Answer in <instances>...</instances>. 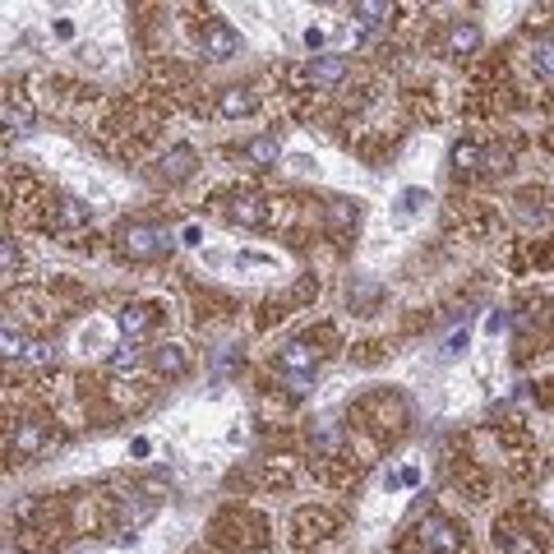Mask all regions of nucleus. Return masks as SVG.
<instances>
[{
  "label": "nucleus",
  "mask_w": 554,
  "mask_h": 554,
  "mask_svg": "<svg viewBox=\"0 0 554 554\" xmlns=\"http://www.w3.org/2000/svg\"><path fill=\"white\" fill-rule=\"evenodd\" d=\"M171 231L157 227V222H121L116 227V254L121 259H134V264H148V259H162V254H171Z\"/></svg>",
  "instance_id": "f257e3e1"
},
{
  "label": "nucleus",
  "mask_w": 554,
  "mask_h": 554,
  "mask_svg": "<svg viewBox=\"0 0 554 554\" xmlns=\"http://www.w3.org/2000/svg\"><path fill=\"white\" fill-rule=\"evenodd\" d=\"M448 162H453V176H476V171L485 167V148L476 144V139H462V144H453V157H448Z\"/></svg>",
  "instance_id": "f3484780"
},
{
  "label": "nucleus",
  "mask_w": 554,
  "mask_h": 554,
  "mask_svg": "<svg viewBox=\"0 0 554 554\" xmlns=\"http://www.w3.org/2000/svg\"><path fill=\"white\" fill-rule=\"evenodd\" d=\"M310 444L319 448V453H338V444H342V425L333 421V416H324V421L310 430Z\"/></svg>",
  "instance_id": "4be33fe9"
},
{
  "label": "nucleus",
  "mask_w": 554,
  "mask_h": 554,
  "mask_svg": "<svg viewBox=\"0 0 554 554\" xmlns=\"http://www.w3.org/2000/svg\"><path fill=\"white\" fill-rule=\"evenodd\" d=\"M134 365H139V351L134 347H121L116 356H111V370H134Z\"/></svg>",
  "instance_id": "a878e982"
},
{
  "label": "nucleus",
  "mask_w": 554,
  "mask_h": 554,
  "mask_svg": "<svg viewBox=\"0 0 554 554\" xmlns=\"http://www.w3.org/2000/svg\"><path fill=\"white\" fill-rule=\"evenodd\" d=\"M485 328H490V333H504V328H508V314H490V324H485Z\"/></svg>",
  "instance_id": "c85d7f7f"
},
{
  "label": "nucleus",
  "mask_w": 554,
  "mask_h": 554,
  "mask_svg": "<svg viewBox=\"0 0 554 554\" xmlns=\"http://www.w3.org/2000/svg\"><path fill=\"white\" fill-rule=\"evenodd\" d=\"M199 47H204L208 61H231V56H241V33H236L227 19H204Z\"/></svg>",
  "instance_id": "20e7f679"
},
{
  "label": "nucleus",
  "mask_w": 554,
  "mask_h": 554,
  "mask_svg": "<svg viewBox=\"0 0 554 554\" xmlns=\"http://www.w3.org/2000/svg\"><path fill=\"white\" fill-rule=\"evenodd\" d=\"M148 518H153V499H144V494H125L121 504H116V541H130Z\"/></svg>",
  "instance_id": "6e6552de"
},
{
  "label": "nucleus",
  "mask_w": 554,
  "mask_h": 554,
  "mask_svg": "<svg viewBox=\"0 0 554 554\" xmlns=\"http://www.w3.org/2000/svg\"><path fill=\"white\" fill-rule=\"evenodd\" d=\"M421 204H430V194L425 190H402V199H398V213L407 217V213H416Z\"/></svg>",
  "instance_id": "393cba45"
},
{
  "label": "nucleus",
  "mask_w": 554,
  "mask_h": 554,
  "mask_svg": "<svg viewBox=\"0 0 554 554\" xmlns=\"http://www.w3.org/2000/svg\"><path fill=\"white\" fill-rule=\"evenodd\" d=\"M153 370L162 374V379H185V374H190V356H185V347L167 342V347L153 351Z\"/></svg>",
  "instance_id": "2eb2a0df"
},
{
  "label": "nucleus",
  "mask_w": 554,
  "mask_h": 554,
  "mask_svg": "<svg viewBox=\"0 0 554 554\" xmlns=\"http://www.w3.org/2000/svg\"><path fill=\"white\" fill-rule=\"evenodd\" d=\"M305 47H324V33H319V28H310V33H305Z\"/></svg>",
  "instance_id": "c756f323"
},
{
  "label": "nucleus",
  "mask_w": 554,
  "mask_h": 554,
  "mask_svg": "<svg viewBox=\"0 0 554 554\" xmlns=\"http://www.w3.org/2000/svg\"><path fill=\"white\" fill-rule=\"evenodd\" d=\"M291 527H296V536H301V541H324V536H333V531H338V513H328V508H301Z\"/></svg>",
  "instance_id": "f8f14e48"
},
{
  "label": "nucleus",
  "mask_w": 554,
  "mask_h": 554,
  "mask_svg": "<svg viewBox=\"0 0 554 554\" xmlns=\"http://www.w3.org/2000/svg\"><path fill=\"white\" fill-rule=\"evenodd\" d=\"M411 545H416L421 554H462L467 550V531H462L458 522L430 513V518H421L416 527H411Z\"/></svg>",
  "instance_id": "f03ea898"
},
{
  "label": "nucleus",
  "mask_w": 554,
  "mask_h": 554,
  "mask_svg": "<svg viewBox=\"0 0 554 554\" xmlns=\"http://www.w3.org/2000/svg\"><path fill=\"white\" fill-rule=\"evenodd\" d=\"M227 222H236V227H245V231H259L268 222L264 199H259V194H250V190H236L227 199Z\"/></svg>",
  "instance_id": "0eeeda50"
},
{
  "label": "nucleus",
  "mask_w": 554,
  "mask_h": 554,
  "mask_svg": "<svg viewBox=\"0 0 554 554\" xmlns=\"http://www.w3.org/2000/svg\"><path fill=\"white\" fill-rule=\"evenodd\" d=\"M481 47V24L476 19H448L444 28V56H471V51Z\"/></svg>",
  "instance_id": "9d476101"
},
{
  "label": "nucleus",
  "mask_w": 554,
  "mask_h": 554,
  "mask_svg": "<svg viewBox=\"0 0 554 554\" xmlns=\"http://www.w3.org/2000/svg\"><path fill=\"white\" fill-rule=\"evenodd\" d=\"M277 157H282V134L268 130V134H254V139H245L241 144V162L254 171L264 167H277Z\"/></svg>",
  "instance_id": "1a4fd4ad"
},
{
  "label": "nucleus",
  "mask_w": 554,
  "mask_h": 554,
  "mask_svg": "<svg viewBox=\"0 0 554 554\" xmlns=\"http://www.w3.org/2000/svg\"><path fill=\"white\" fill-rule=\"evenodd\" d=\"M51 222H56L61 231H79V227L93 222V208H88L84 199H61V204L51 208Z\"/></svg>",
  "instance_id": "dca6fc26"
},
{
  "label": "nucleus",
  "mask_w": 554,
  "mask_h": 554,
  "mask_svg": "<svg viewBox=\"0 0 554 554\" xmlns=\"http://www.w3.org/2000/svg\"><path fill=\"white\" fill-rule=\"evenodd\" d=\"M254 107H259V97H254V88H222V97H217V111H222L227 121H241V116H254Z\"/></svg>",
  "instance_id": "4468645a"
},
{
  "label": "nucleus",
  "mask_w": 554,
  "mask_h": 554,
  "mask_svg": "<svg viewBox=\"0 0 554 554\" xmlns=\"http://www.w3.org/2000/svg\"><path fill=\"white\" fill-rule=\"evenodd\" d=\"M51 444V425L37 421V416H24V421L10 425V458H33Z\"/></svg>",
  "instance_id": "39448f33"
},
{
  "label": "nucleus",
  "mask_w": 554,
  "mask_h": 554,
  "mask_svg": "<svg viewBox=\"0 0 554 554\" xmlns=\"http://www.w3.org/2000/svg\"><path fill=\"white\" fill-rule=\"evenodd\" d=\"M0 116H5V130H10V134H28V130H33V107H28V102H19L14 93L5 97Z\"/></svg>",
  "instance_id": "412c9836"
},
{
  "label": "nucleus",
  "mask_w": 554,
  "mask_h": 554,
  "mask_svg": "<svg viewBox=\"0 0 554 554\" xmlns=\"http://www.w3.org/2000/svg\"><path fill=\"white\" fill-rule=\"evenodd\" d=\"M494 545H499V554H541V541H536V531L522 527L518 518L494 522Z\"/></svg>",
  "instance_id": "423d86ee"
},
{
  "label": "nucleus",
  "mask_w": 554,
  "mask_h": 554,
  "mask_svg": "<svg viewBox=\"0 0 554 554\" xmlns=\"http://www.w3.org/2000/svg\"><path fill=\"white\" fill-rule=\"evenodd\" d=\"M462 351H467V328H458V333L444 342V356H462Z\"/></svg>",
  "instance_id": "bb28decb"
},
{
  "label": "nucleus",
  "mask_w": 554,
  "mask_h": 554,
  "mask_svg": "<svg viewBox=\"0 0 554 554\" xmlns=\"http://www.w3.org/2000/svg\"><path fill=\"white\" fill-rule=\"evenodd\" d=\"M28 351H33V347L14 333V324H5V361H28Z\"/></svg>",
  "instance_id": "5701e85b"
},
{
  "label": "nucleus",
  "mask_w": 554,
  "mask_h": 554,
  "mask_svg": "<svg viewBox=\"0 0 554 554\" xmlns=\"http://www.w3.org/2000/svg\"><path fill=\"white\" fill-rule=\"evenodd\" d=\"M531 70H536V79L554 84V28L536 37V47H531Z\"/></svg>",
  "instance_id": "aec40b11"
},
{
  "label": "nucleus",
  "mask_w": 554,
  "mask_h": 554,
  "mask_svg": "<svg viewBox=\"0 0 554 554\" xmlns=\"http://www.w3.org/2000/svg\"><path fill=\"white\" fill-rule=\"evenodd\" d=\"M393 19V5L384 0H361V5H351V24L356 28H384Z\"/></svg>",
  "instance_id": "6ab92c4d"
},
{
  "label": "nucleus",
  "mask_w": 554,
  "mask_h": 554,
  "mask_svg": "<svg viewBox=\"0 0 554 554\" xmlns=\"http://www.w3.org/2000/svg\"><path fill=\"white\" fill-rule=\"evenodd\" d=\"M28 361L47 365V361H51V347H47V342H33V351H28Z\"/></svg>",
  "instance_id": "cd10ccee"
},
{
  "label": "nucleus",
  "mask_w": 554,
  "mask_h": 554,
  "mask_svg": "<svg viewBox=\"0 0 554 554\" xmlns=\"http://www.w3.org/2000/svg\"><path fill=\"white\" fill-rule=\"evenodd\" d=\"M190 171H194V148L190 144H176L167 157H162V181L176 185V181H185Z\"/></svg>",
  "instance_id": "a211bd4d"
},
{
  "label": "nucleus",
  "mask_w": 554,
  "mask_h": 554,
  "mask_svg": "<svg viewBox=\"0 0 554 554\" xmlns=\"http://www.w3.org/2000/svg\"><path fill=\"white\" fill-rule=\"evenodd\" d=\"M0 254H5V282H14V273H19V241H14V236H5Z\"/></svg>",
  "instance_id": "b1692460"
},
{
  "label": "nucleus",
  "mask_w": 554,
  "mask_h": 554,
  "mask_svg": "<svg viewBox=\"0 0 554 554\" xmlns=\"http://www.w3.org/2000/svg\"><path fill=\"white\" fill-rule=\"evenodd\" d=\"M301 79L310 88H333V84H342V79H347V61H342L338 51H328V56H314V61L301 70Z\"/></svg>",
  "instance_id": "9b49d317"
},
{
  "label": "nucleus",
  "mask_w": 554,
  "mask_h": 554,
  "mask_svg": "<svg viewBox=\"0 0 554 554\" xmlns=\"http://www.w3.org/2000/svg\"><path fill=\"white\" fill-rule=\"evenodd\" d=\"M319 361H324V351H319L314 333H305V338H291V342H282V347H277V356H273L277 374H287V379H314Z\"/></svg>",
  "instance_id": "7ed1b4c3"
},
{
  "label": "nucleus",
  "mask_w": 554,
  "mask_h": 554,
  "mask_svg": "<svg viewBox=\"0 0 554 554\" xmlns=\"http://www.w3.org/2000/svg\"><path fill=\"white\" fill-rule=\"evenodd\" d=\"M116 324H121V333H125L130 342H134V338H144L148 328L157 324V305H148V301H130V305L121 310V319H116Z\"/></svg>",
  "instance_id": "ddd939ff"
}]
</instances>
